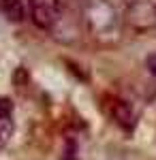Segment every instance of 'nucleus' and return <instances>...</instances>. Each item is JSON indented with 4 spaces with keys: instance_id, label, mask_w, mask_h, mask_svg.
<instances>
[{
    "instance_id": "1",
    "label": "nucleus",
    "mask_w": 156,
    "mask_h": 160,
    "mask_svg": "<svg viewBox=\"0 0 156 160\" xmlns=\"http://www.w3.org/2000/svg\"><path fill=\"white\" fill-rule=\"evenodd\" d=\"M30 13L39 28L49 30L60 17V0H30Z\"/></svg>"
},
{
    "instance_id": "2",
    "label": "nucleus",
    "mask_w": 156,
    "mask_h": 160,
    "mask_svg": "<svg viewBox=\"0 0 156 160\" xmlns=\"http://www.w3.org/2000/svg\"><path fill=\"white\" fill-rule=\"evenodd\" d=\"M0 9L2 13L13 19V22H19L22 17H24V9H22V4H19V0H0Z\"/></svg>"
},
{
    "instance_id": "3",
    "label": "nucleus",
    "mask_w": 156,
    "mask_h": 160,
    "mask_svg": "<svg viewBox=\"0 0 156 160\" xmlns=\"http://www.w3.org/2000/svg\"><path fill=\"white\" fill-rule=\"evenodd\" d=\"M11 109H13V105L9 102V98H0V120L11 118Z\"/></svg>"
},
{
    "instance_id": "4",
    "label": "nucleus",
    "mask_w": 156,
    "mask_h": 160,
    "mask_svg": "<svg viewBox=\"0 0 156 160\" xmlns=\"http://www.w3.org/2000/svg\"><path fill=\"white\" fill-rule=\"evenodd\" d=\"M148 68H150V73H152V75L156 77V53L148 58Z\"/></svg>"
}]
</instances>
